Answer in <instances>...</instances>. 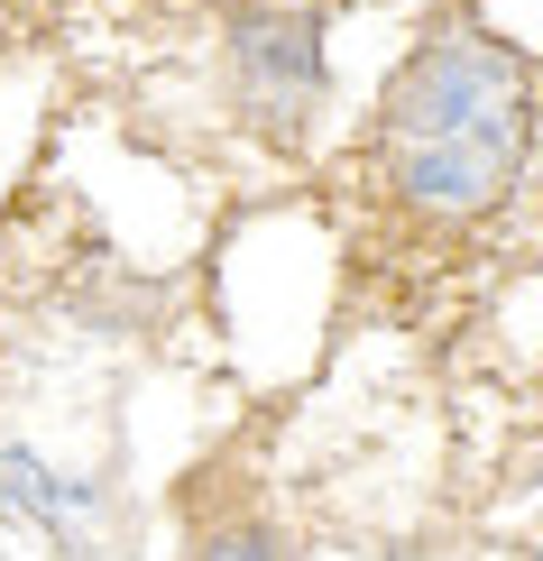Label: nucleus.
<instances>
[{
	"label": "nucleus",
	"mask_w": 543,
	"mask_h": 561,
	"mask_svg": "<svg viewBox=\"0 0 543 561\" xmlns=\"http://www.w3.org/2000/svg\"><path fill=\"white\" fill-rule=\"evenodd\" d=\"M534 138V75L479 28H442L415 46V65L387 92L377 157L387 184L433 221H470L516 184Z\"/></svg>",
	"instance_id": "nucleus-1"
},
{
	"label": "nucleus",
	"mask_w": 543,
	"mask_h": 561,
	"mask_svg": "<svg viewBox=\"0 0 543 561\" xmlns=\"http://www.w3.org/2000/svg\"><path fill=\"white\" fill-rule=\"evenodd\" d=\"M230 83H240V111L258 129L295 138L323 102V37L304 10H249L230 28Z\"/></svg>",
	"instance_id": "nucleus-2"
},
{
	"label": "nucleus",
	"mask_w": 543,
	"mask_h": 561,
	"mask_svg": "<svg viewBox=\"0 0 543 561\" xmlns=\"http://www.w3.org/2000/svg\"><path fill=\"white\" fill-rule=\"evenodd\" d=\"M0 506H19L29 525H46L65 552H92V497H83V488H65L46 460L0 451Z\"/></svg>",
	"instance_id": "nucleus-3"
},
{
	"label": "nucleus",
	"mask_w": 543,
	"mask_h": 561,
	"mask_svg": "<svg viewBox=\"0 0 543 561\" xmlns=\"http://www.w3.org/2000/svg\"><path fill=\"white\" fill-rule=\"evenodd\" d=\"M203 561H276L268 534H222V543H203Z\"/></svg>",
	"instance_id": "nucleus-4"
},
{
	"label": "nucleus",
	"mask_w": 543,
	"mask_h": 561,
	"mask_svg": "<svg viewBox=\"0 0 543 561\" xmlns=\"http://www.w3.org/2000/svg\"><path fill=\"white\" fill-rule=\"evenodd\" d=\"M534 561H543V552H534Z\"/></svg>",
	"instance_id": "nucleus-5"
}]
</instances>
